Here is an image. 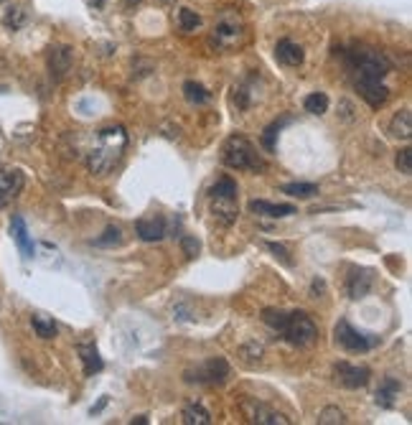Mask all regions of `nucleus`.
I'll use <instances>...</instances> for the list:
<instances>
[{"instance_id": "11", "label": "nucleus", "mask_w": 412, "mask_h": 425, "mask_svg": "<svg viewBox=\"0 0 412 425\" xmlns=\"http://www.w3.org/2000/svg\"><path fill=\"white\" fill-rule=\"evenodd\" d=\"M20 189H23V173L20 171L0 168V209L18 197Z\"/></svg>"}, {"instance_id": "14", "label": "nucleus", "mask_w": 412, "mask_h": 425, "mask_svg": "<svg viewBox=\"0 0 412 425\" xmlns=\"http://www.w3.org/2000/svg\"><path fill=\"white\" fill-rule=\"evenodd\" d=\"M399 393H402V382H399L397 377H385V380L380 382V390L374 393V402L380 407H385V410H392V407L397 405Z\"/></svg>"}, {"instance_id": "27", "label": "nucleus", "mask_w": 412, "mask_h": 425, "mask_svg": "<svg viewBox=\"0 0 412 425\" xmlns=\"http://www.w3.org/2000/svg\"><path fill=\"white\" fill-rule=\"evenodd\" d=\"M303 107H306V112H311V115H323V112L328 110V97L323 92H313V94H308V97L303 99Z\"/></svg>"}, {"instance_id": "21", "label": "nucleus", "mask_w": 412, "mask_h": 425, "mask_svg": "<svg viewBox=\"0 0 412 425\" xmlns=\"http://www.w3.org/2000/svg\"><path fill=\"white\" fill-rule=\"evenodd\" d=\"M183 97L189 99L191 105H204L211 99V92L199 82H194V79H189V82H183Z\"/></svg>"}, {"instance_id": "31", "label": "nucleus", "mask_w": 412, "mask_h": 425, "mask_svg": "<svg viewBox=\"0 0 412 425\" xmlns=\"http://www.w3.org/2000/svg\"><path fill=\"white\" fill-rule=\"evenodd\" d=\"M397 168L399 173H405V176L412 173V148H402V151L397 153Z\"/></svg>"}, {"instance_id": "23", "label": "nucleus", "mask_w": 412, "mask_h": 425, "mask_svg": "<svg viewBox=\"0 0 412 425\" xmlns=\"http://www.w3.org/2000/svg\"><path fill=\"white\" fill-rule=\"evenodd\" d=\"M237 39H239V23H237V20H232V23L222 20V23L214 28L216 44H235Z\"/></svg>"}, {"instance_id": "2", "label": "nucleus", "mask_w": 412, "mask_h": 425, "mask_svg": "<svg viewBox=\"0 0 412 425\" xmlns=\"http://www.w3.org/2000/svg\"><path fill=\"white\" fill-rule=\"evenodd\" d=\"M262 321L268 324L273 331L288 341L290 347H311L318 339V326L306 311H277V308H265L262 311Z\"/></svg>"}, {"instance_id": "4", "label": "nucleus", "mask_w": 412, "mask_h": 425, "mask_svg": "<svg viewBox=\"0 0 412 425\" xmlns=\"http://www.w3.org/2000/svg\"><path fill=\"white\" fill-rule=\"evenodd\" d=\"M237 197H239V189H237V183L229 176H222L209 189L211 211H214L216 222L224 224V227H232V224L237 222V216H239V204H237Z\"/></svg>"}, {"instance_id": "34", "label": "nucleus", "mask_w": 412, "mask_h": 425, "mask_svg": "<svg viewBox=\"0 0 412 425\" xmlns=\"http://www.w3.org/2000/svg\"><path fill=\"white\" fill-rule=\"evenodd\" d=\"M89 3H92L94 8H102V6H105V0H89Z\"/></svg>"}, {"instance_id": "30", "label": "nucleus", "mask_w": 412, "mask_h": 425, "mask_svg": "<svg viewBox=\"0 0 412 425\" xmlns=\"http://www.w3.org/2000/svg\"><path fill=\"white\" fill-rule=\"evenodd\" d=\"M318 423L320 425H341V423H347V415H344L339 407H323L318 415Z\"/></svg>"}, {"instance_id": "16", "label": "nucleus", "mask_w": 412, "mask_h": 425, "mask_svg": "<svg viewBox=\"0 0 412 425\" xmlns=\"http://www.w3.org/2000/svg\"><path fill=\"white\" fill-rule=\"evenodd\" d=\"M275 56H277V61L285 66H301L303 59H306V54H303L301 46L290 39L277 41V46H275Z\"/></svg>"}, {"instance_id": "32", "label": "nucleus", "mask_w": 412, "mask_h": 425, "mask_svg": "<svg viewBox=\"0 0 412 425\" xmlns=\"http://www.w3.org/2000/svg\"><path fill=\"white\" fill-rule=\"evenodd\" d=\"M268 250L270 252H273L275 257H277V260L282 262V265H293V260H290V252H288V247H285V245H280V242H268Z\"/></svg>"}, {"instance_id": "12", "label": "nucleus", "mask_w": 412, "mask_h": 425, "mask_svg": "<svg viewBox=\"0 0 412 425\" xmlns=\"http://www.w3.org/2000/svg\"><path fill=\"white\" fill-rule=\"evenodd\" d=\"M11 237H13V242L18 245V252L26 257V260L36 257V245H33L31 235H28L26 219L20 214H15L13 219H11Z\"/></svg>"}, {"instance_id": "36", "label": "nucleus", "mask_w": 412, "mask_h": 425, "mask_svg": "<svg viewBox=\"0 0 412 425\" xmlns=\"http://www.w3.org/2000/svg\"><path fill=\"white\" fill-rule=\"evenodd\" d=\"M0 3H3V0H0Z\"/></svg>"}, {"instance_id": "1", "label": "nucleus", "mask_w": 412, "mask_h": 425, "mask_svg": "<svg viewBox=\"0 0 412 425\" xmlns=\"http://www.w3.org/2000/svg\"><path fill=\"white\" fill-rule=\"evenodd\" d=\"M344 59H347V69L354 79V87L366 105L374 110L385 105L389 97V87L385 85V77L392 72V61L369 46H356V49L344 54Z\"/></svg>"}, {"instance_id": "28", "label": "nucleus", "mask_w": 412, "mask_h": 425, "mask_svg": "<svg viewBox=\"0 0 412 425\" xmlns=\"http://www.w3.org/2000/svg\"><path fill=\"white\" fill-rule=\"evenodd\" d=\"M123 242V229L120 227H107L102 232V237L97 240H92V245H97V247H115V245Z\"/></svg>"}, {"instance_id": "5", "label": "nucleus", "mask_w": 412, "mask_h": 425, "mask_svg": "<svg viewBox=\"0 0 412 425\" xmlns=\"http://www.w3.org/2000/svg\"><path fill=\"white\" fill-rule=\"evenodd\" d=\"M222 164L235 171H262L265 168V161L260 158L257 148L249 143L244 135L227 137V143L222 145Z\"/></svg>"}, {"instance_id": "15", "label": "nucleus", "mask_w": 412, "mask_h": 425, "mask_svg": "<svg viewBox=\"0 0 412 425\" xmlns=\"http://www.w3.org/2000/svg\"><path fill=\"white\" fill-rule=\"evenodd\" d=\"M249 211L257 216H270V219H282V216H290L295 214V207L293 204H273V202H265V199H252L249 202Z\"/></svg>"}, {"instance_id": "17", "label": "nucleus", "mask_w": 412, "mask_h": 425, "mask_svg": "<svg viewBox=\"0 0 412 425\" xmlns=\"http://www.w3.org/2000/svg\"><path fill=\"white\" fill-rule=\"evenodd\" d=\"M79 352V359H82V367H85V374L87 377H94L105 369V362L99 357V349L94 344H79L77 347Z\"/></svg>"}, {"instance_id": "7", "label": "nucleus", "mask_w": 412, "mask_h": 425, "mask_svg": "<svg viewBox=\"0 0 412 425\" xmlns=\"http://www.w3.org/2000/svg\"><path fill=\"white\" fill-rule=\"evenodd\" d=\"M334 339L341 349H347V352H372L377 344H380V336L374 334H366V331H359V328H354L347 319H341L334 328Z\"/></svg>"}, {"instance_id": "25", "label": "nucleus", "mask_w": 412, "mask_h": 425, "mask_svg": "<svg viewBox=\"0 0 412 425\" xmlns=\"http://www.w3.org/2000/svg\"><path fill=\"white\" fill-rule=\"evenodd\" d=\"M288 123H290V118L275 120L273 125H268V130L262 133V145H265L268 151H275V148H277V135H280V130H282V128H285Z\"/></svg>"}, {"instance_id": "9", "label": "nucleus", "mask_w": 412, "mask_h": 425, "mask_svg": "<svg viewBox=\"0 0 412 425\" xmlns=\"http://www.w3.org/2000/svg\"><path fill=\"white\" fill-rule=\"evenodd\" d=\"M242 410H244V415L252 420V423H260V425H290V418H285L282 412L268 407L265 402H257V400H244Z\"/></svg>"}, {"instance_id": "35", "label": "nucleus", "mask_w": 412, "mask_h": 425, "mask_svg": "<svg viewBox=\"0 0 412 425\" xmlns=\"http://www.w3.org/2000/svg\"><path fill=\"white\" fill-rule=\"evenodd\" d=\"M127 3H137V0H127Z\"/></svg>"}, {"instance_id": "20", "label": "nucleus", "mask_w": 412, "mask_h": 425, "mask_svg": "<svg viewBox=\"0 0 412 425\" xmlns=\"http://www.w3.org/2000/svg\"><path fill=\"white\" fill-rule=\"evenodd\" d=\"M389 133L394 137H402V140H410L412 137V115L410 110H402L397 112L392 118V125H389Z\"/></svg>"}, {"instance_id": "3", "label": "nucleus", "mask_w": 412, "mask_h": 425, "mask_svg": "<svg viewBox=\"0 0 412 425\" xmlns=\"http://www.w3.org/2000/svg\"><path fill=\"white\" fill-rule=\"evenodd\" d=\"M125 148H127V133L123 125H112V128H102L97 133V140L89 148V171L105 176L115 166L120 164Z\"/></svg>"}, {"instance_id": "19", "label": "nucleus", "mask_w": 412, "mask_h": 425, "mask_svg": "<svg viewBox=\"0 0 412 425\" xmlns=\"http://www.w3.org/2000/svg\"><path fill=\"white\" fill-rule=\"evenodd\" d=\"M181 420H183V425H209L211 415H209V410H206L204 405H199V402H191V405L183 407Z\"/></svg>"}, {"instance_id": "24", "label": "nucleus", "mask_w": 412, "mask_h": 425, "mask_svg": "<svg viewBox=\"0 0 412 425\" xmlns=\"http://www.w3.org/2000/svg\"><path fill=\"white\" fill-rule=\"evenodd\" d=\"M280 191L282 194H288V197H295V199H313L316 194H318V186H316V183L295 181V183H285Z\"/></svg>"}, {"instance_id": "13", "label": "nucleus", "mask_w": 412, "mask_h": 425, "mask_svg": "<svg viewBox=\"0 0 412 425\" xmlns=\"http://www.w3.org/2000/svg\"><path fill=\"white\" fill-rule=\"evenodd\" d=\"M372 283H374L372 270H364V268L354 270L347 278V295L351 301H359V298H364V295L372 290Z\"/></svg>"}, {"instance_id": "26", "label": "nucleus", "mask_w": 412, "mask_h": 425, "mask_svg": "<svg viewBox=\"0 0 412 425\" xmlns=\"http://www.w3.org/2000/svg\"><path fill=\"white\" fill-rule=\"evenodd\" d=\"M199 26H201V16H199L196 11H191V8H181V11H178V28H181L183 33L196 31Z\"/></svg>"}, {"instance_id": "29", "label": "nucleus", "mask_w": 412, "mask_h": 425, "mask_svg": "<svg viewBox=\"0 0 412 425\" xmlns=\"http://www.w3.org/2000/svg\"><path fill=\"white\" fill-rule=\"evenodd\" d=\"M26 23V13L20 11V8H8L6 11V16H3V26L6 28H11V31H18L20 26Z\"/></svg>"}, {"instance_id": "6", "label": "nucleus", "mask_w": 412, "mask_h": 425, "mask_svg": "<svg viewBox=\"0 0 412 425\" xmlns=\"http://www.w3.org/2000/svg\"><path fill=\"white\" fill-rule=\"evenodd\" d=\"M232 374V367L224 357H211V359L199 362L196 367H191L183 372V380L189 385H224Z\"/></svg>"}, {"instance_id": "22", "label": "nucleus", "mask_w": 412, "mask_h": 425, "mask_svg": "<svg viewBox=\"0 0 412 425\" xmlns=\"http://www.w3.org/2000/svg\"><path fill=\"white\" fill-rule=\"evenodd\" d=\"M31 326H33V331H36V336H41V339H54V336L59 334V328H56L54 319H49V316H44V314H33Z\"/></svg>"}, {"instance_id": "33", "label": "nucleus", "mask_w": 412, "mask_h": 425, "mask_svg": "<svg viewBox=\"0 0 412 425\" xmlns=\"http://www.w3.org/2000/svg\"><path fill=\"white\" fill-rule=\"evenodd\" d=\"M181 247H183V255L186 257H196L199 255V250H201V245H199L196 237H181Z\"/></svg>"}, {"instance_id": "18", "label": "nucleus", "mask_w": 412, "mask_h": 425, "mask_svg": "<svg viewBox=\"0 0 412 425\" xmlns=\"http://www.w3.org/2000/svg\"><path fill=\"white\" fill-rule=\"evenodd\" d=\"M49 69H51V77H64L72 69V49L69 46H54L51 54H49Z\"/></svg>"}, {"instance_id": "10", "label": "nucleus", "mask_w": 412, "mask_h": 425, "mask_svg": "<svg viewBox=\"0 0 412 425\" xmlns=\"http://www.w3.org/2000/svg\"><path fill=\"white\" fill-rule=\"evenodd\" d=\"M135 232L143 242H161L166 237V219L163 216H140L135 222Z\"/></svg>"}, {"instance_id": "8", "label": "nucleus", "mask_w": 412, "mask_h": 425, "mask_svg": "<svg viewBox=\"0 0 412 425\" xmlns=\"http://www.w3.org/2000/svg\"><path fill=\"white\" fill-rule=\"evenodd\" d=\"M334 380L339 382L341 387H347V390H361V387L369 385L372 372H369V367L339 362V364L334 367Z\"/></svg>"}]
</instances>
